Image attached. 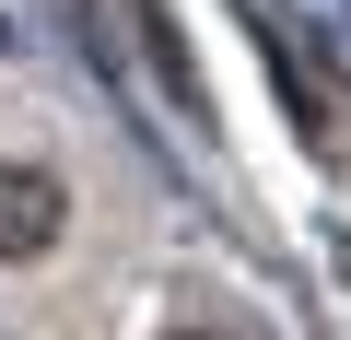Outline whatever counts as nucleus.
Here are the masks:
<instances>
[{
	"instance_id": "obj_1",
	"label": "nucleus",
	"mask_w": 351,
	"mask_h": 340,
	"mask_svg": "<svg viewBox=\"0 0 351 340\" xmlns=\"http://www.w3.org/2000/svg\"><path fill=\"white\" fill-rule=\"evenodd\" d=\"M59 223H71V200L47 164H0V258H47Z\"/></svg>"
},
{
	"instance_id": "obj_2",
	"label": "nucleus",
	"mask_w": 351,
	"mask_h": 340,
	"mask_svg": "<svg viewBox=\"0 0 351 340\" xmlns=\"http://www.w3.org/2000/svg\"><path fill=\"white\" fill-rule=\"evenodd\" d=\"M129 12H141V36H152V71H164L176 94H199V71H188V36L164 24V0H129Z\"/></svg>"
},
{
	"instance_id": "obj_3",
	"label": "nucleus",
	"mask_w": 351,
	"mask_h": 340,
	"mask_svg": "<svg viewBox=\"0 0 351 340\" xmlns=\"http://www.w3.org/2000/svg\"><path fill=\"white\" fill-rule=\"evenodd\" d=\"M176 340H223V328H176Z\"/></svg>"
},
{
	"instance_id": "obj_4",
	"label": "nucleus",
	"mask_w": 351,
	"mask_h": 340,
	"mask_svg": "<svg viewBox=\"0 0 351 340\" xmlns=\"http://www.w3.org/2000/svg\"><path fill=\"white\" fill-rule=\"evenodd\" d=\"M0 47H12V24H0Z\"/></svg>"
}]
</instances>
